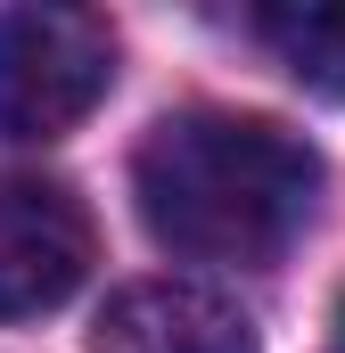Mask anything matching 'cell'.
Instances as JSON below:
<instances>
[{
  "mask_svg": "<svg viewBox=\"0 0 345 353\" xmlns=\"http://www.w3.org/2000/svg\"><path fill=\"white\" fill-rule=\"evenodd\" d=\"M132 197H140V222H148L157 247L189 255V263L263 271L313 222L321 157L271 115L189 107V115H165L140 140Z\"/></svg>",
  "mask_w": 345,
  "mask_h": 353,
  "instance_id": "obj_1",
  "label": "cell"
},
{
  "mask_svg": "<svg viewBox=\"0 0 345 353\" xmlns=\"http://www.w3.org/2000/svg\"><path fill=\"white\" fill-rule=\"evenodd\" d=\"M115 83V33L99 8H0V140H58Z\"/></svg>",
  "mask_w": 345,
  "mask_h": 353,
  "instance_id": "obj_2",
  "label": "cell"
},
{
  "mask_svg": "<svg viewBox=\"0 0 345 353\" xmlns=\"http://www.w3.org/2000/svg\"><path fill=\"white\" fill-rule=\"evenodd\" d=\"M90 271V214L58 181H0V321L58 312Z\"/></svg>",
  "mask_w": 345,
  "mask_h": 353,
  "instance_id": "obj_3",
  "label": "cell"
},
{
  "mask_svg": "<svg viewBox=\"0 0 345 353\" xmlns=\"http://www.w3.org/2000/svg\"><path fill=\"white\" fill-rule=\"evenodd\" d=\"M90 353H255V321L197 279H140L107 296Z\"/></svg>",
  "mask_w": 345,
  "mask_h": 353,
  "instance_id": "obj_4",
  "label": "cell"
},
{
  "mask_svg": "<svg viewBox=\"0 0 345 353\" xmlns=\"http://www.w3.org/2000/svg\"><path fill=\"white\" fill-rule=\"evenodd\" d=\"M255 33L279 50V66L321 99H345V0H271Z\"/></svg>",
  "mask_w": 345,
  "mask_h": 353,
  "instance_id": "obj_5",
  "label": "cell"
},
{
  "mask_svg": "<svg viewBox=\"0 0 345 353\" xmlns=\"http://www.w3.org/2000/svg\"><path fill=\"white\" fill-rule=\"evenodd\" d=\"M329 353H345V296H337V321H329Z\"/></svg>",
  "mask_w": 345,
  "mask_h": 353,
  "instance_id": "obj_6",
  "label": "cell"
}]
</instances>
